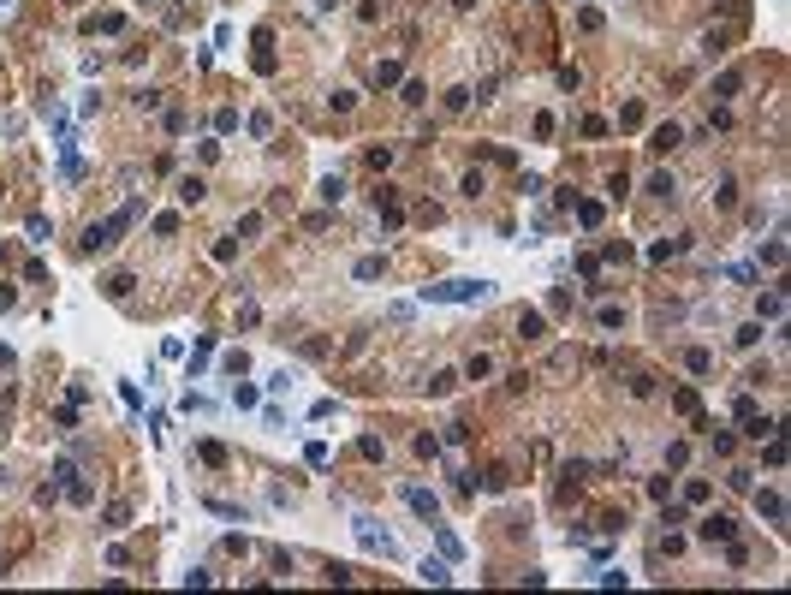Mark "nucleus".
Listing matches in <instances>:
<instances>
[{"label":"nucleus","instance_id":"nucleus-12","mask_svg":"<svg viewBox=\"0 0 791 595\" xmlns=\"http://www.w3.org/2000/svg\"><path fill=\"white\" fill-rule=\"evenodd\" d=\"M203 196H208L203 178H179V203H203Z\"/></svg>","mask_w":791,"mask_h":595},{"label":"nucleus","instance_id":"nucleus-26","mask_svg":"<svg viewBox=\"0 0 791 595\" xmlns=\"http://www.w3.org/2000/svg\"><path fill=\"white\" fill-rule=\"evenodd\" d=\"M24 226H30V238H36V244H48V232H54V226H48V221H42V214H30V221H24Z\"/></svg>","mask_w":791,"mask_h":595},{"label":"nucleus","instance_id":"nucleus-10","mask_svg":"<svg viewBox=\"0 0 791 595\" xmlns=\"http://www.w3.org/2000/svg\"><path fill=\"white\" fill-rule=\"evenodd\" d=\"M125 524H131V506H125V500H113V506L102 512V530H125Z\"/></svg>","mask_w":791,"mask_h":595},{"label":"nucleus","instance_id":"nucleus-21","mask_svg":"<svg viewBox=\"0 0 791 595\" xmlns=\"http://www.w3.org/2000/svg\"><path fill=\"white\" fill-rule=\"evenodd\" d=\"M339 196H345V178H339V173L322 178V203H339Z\"/></svg>","mask_w":791,"mask_h":595},{"label":"nucleus","instance_id":"nucleus-17","mask_svg":"<svg viewBox=\"0 0 791 595\" xmlns=\"http://www.w3.org/2000/svg\"><path fill=\"white\" fill-rule=\"evenodd\" d=\"M405 500L417 506V512H423V518H428V512H435V494H428V488H405Z\"/></svg>","mask_w":791,"mask_h":595},{"label":"nucleus","instance_id":"nucleus-15","mask_svg":"<svg viewBox=\"0 0 791 595\" xmlns=\"http://www.w3.org/2000/svg\"><path fill=\"white\" fill-rule=\"evenodd\" d=\"M387 84H399V60H381V66H375V89H387Z\"/></svg>","mask_w":791,"mask_h":595},{"label":"nucleus","instance_id":"nucleus-2","mask_svg":"<svg viewBox=\"0 0 791 595\" xmlns=\"http://www.w3.org/2000/svg\"><path fill=\"white\" fill-rule=\"evenodd\" d=\"M488 292H494L488 280H440V286H423L428 304H482Z\"/></svg>","mask_w":791,"mask_h":595},{"label":"nucleus","instance_id":"nucleus-16","mask_svg":"<svg viewBox=\"0 0 791 595\" xmlns=\"http://www.w3.org/2000/svg\"><path fill=\"white\" fill-rule=\"evenodd\" d=\"M726 95H738V72H720L714 77V102H726Z\"/></svg>","mask_w":791,"mask_h":595},{"label":"nucleus","instance_id":"nucleus-27","mask_svg":"<svg viewBox=\"0 0 791 595\" xmlns=\"http://www.w3.org/2000/svg\"><path fill=\"white\" fill-rule=\"evenodd\" d=\"M66 500H72V506H89V482H66Z\"/></svg>","mask_w":791,"mask_h":595},{"label":"nucleus","instance_id":"nucleus-20","mask_svg":"<svg viewBox=\"0 0 791 595\" xmlns=\"http://www.w3.org/2000/svg\"><path fill=\"white\" fill-rule=\"evenodd\" d=\"M684 363H690V375H708V363H714V357L702 351V345H696V351H684Z\"/></svg>","mask_w":791,"mask_h":595},{"label":"nucleus","instance_id":"nucleus-3","mask_svg":"<svg viewBox=\"0 0 791 595\" xmlns=\"http://www.w3.org/2000/svg\"><path fill=\"white\" fill-rule=\"evenodd\" d=\"M357 542H363L369 553H381V560H393V536L375 530V518H357Z\"/></svg>","mask_w":791,"mask_h":595},{"label":"nucleus","instance_id":"nucleus-18","mask_svg":"<svg viewBox=\"0 0 791 595\" xmlns=\"http://www.w3.org/2000/svg\"><path fill=\"white\" fill-rule=\"evenodd\" d=\"M381 268H387L381 256H363V262H357V280H381Z\"/></svg>","mask_w":791,"mask_h":595},{"label":"nucleus","instance_id":"nucleus-19","mask_svg":"<svg viewBox=\"0 0 791 595\" xmlns=\"http://www.w3.org/2000/svg\"><path fill=\"white\" fill-rule=\"evenodd\" d=\"M678 250H684V238H660L648 256H655V262H666V256H678Z\"/></svg>","mask_w":791,"mask_h":595},{"label":"nucleus","instance_id":"nucleus-4","mask_svg":"<svg viewBox=\"0 0 791 595\" xmlns=\"http://www.w3.org/2000/svg\"><path fill=\"white\" fill-rule=\"evenodd\" d=\"M732 530H738V524L726 518V512H708V518L696 524V536H702V542H732Z\"/></svg>","mask_w":791,"mask_h":595},{"label":"nucleus","instance_id":"nucleus-24","mask_svg":"<svg viewBox=\"0 0 791 595\" xmlns=\"http://www.w3.org/2000/svg\"><path fill=\"white\" fill-rule=\"evenodd\" d=\"M440 553H446V560H458V553H464V542H458L453 530H440Z\"/></svg>","mask_w":791,"mask_h":595},{"label":"nucleus","instance_id":"nucleus-22","mask_svg":"<svg viewBox=\"0 0 791 595\" xmlns=\"http://www.w3.org/2000/svg\"><path fill=\"white\" fill-rule=\"evenodd\" d=\"M119 24H125V18H119V12H102V18H89V30H102V36H113Z\"/></svg>","mask_w":791,"mask_h":595},{"label":"nucleus","instance_id":"nucleus-1","mask_svg":"<svg viewBox=\"0 0 791 595\" xmlns=\"http://www.w3.org/2000/svg\"><path fill=\"white\" fill-rule=\"evenodd\" d=\"M137 214H143V203L119 208L113 221H89V226H84V256H102V250H113V244H119V232H125V226H131Z\"/></svg>","mask_w":791,"mask_h":595},{"label":"nucleus","instance_id":"nucleus-5","mask_svg":"<svg viewBox=\"0 0 791 595\" xmlns=\"http://www.w3.org/2000/svg\"><path fill=\"white\" fill-rule=\"evenodd\" d=\"M762 315H767V322H779V315H785V292H779V286L756 298V322H762Z\"/></svg>","mask_w":791,"mask_h":595},{"label":"nucleus","instance_id":"nucleus-9","mask_svg":"<svg viewBox=\"0 0 791 595\" xmlns=\"http://www.w3.org/2000/svg\"><path fill=\"white\" fill-rule=\"evenodd\" d=\"M542 333H547V322H542L536 310H524V315H518V340H542Z\"/></svg>","mask_w":791,"mask_h":595},{"label":"nucleus","instance_id":"nucleus-11","mask_svg":"<svg viewBox=\"0 0 791 595\" xmlns=\"http://www.w3.org/2000/svg\"><path fill=\"white\" fill-rule=\"evenodd\" d=\"M417 578H423V583H453V571H446L440 560H423V565H417Z\"/></svg>","mask_w":791,"mask_h":595},{"label":"nucleus","instance_id":"nucleus-14","mask_svg":"<svg viewBox=\"0 0 791 595\" xmlns=\"http://www.w3.org/2000/svg\"><path fill=\"white\" fill-rule=\"evenodd\" d=\"M197 459H203V464H226V446H220V441H203V446H197Z\"/></svg>","mask_w":791,"mask_h":595},{"label":"nucleus","instance_id":"nucleus-25","mask_svg":"<svg viewBox=\"0 0 791 595\" xmlns=\"http://www.w3.org/2000/svg\"><path fill=\"white\" fill-rule=\"evenodd\" d=\"M648 191H655V196H673L678 185H673V173H655V178H648Z\"/></svg>","mask_w":791,"mask_h":595},{"label":"nucleus","instance_id":"nucleus-7","mask_svg":"<svg viewBox=\"0 0 791 595\" xmlns=\"http://www.w3.org/2000/svg\"><path fill=\"white\" fill-rule=\"evenodd\" d=\"M756 512H762L767 524H785V500H779V494H756Z\"/></svg>","mask_w":791,"mask_h":595},{"label":"nucleus","instance_id":"nucleus-6","mask_svg":"<svg viewBox=\"0 0 791 595\" xmlns=\"http://www.w3.org/2000/svg\"><path fill=\"white\" fill-rule=\"evenodd\" d=\"M678 143H684V137H678V125H660V131L648 137V149H655V155H673Z\"/></svg>","mask_w":791,"mask_h":595},{"label":"nucleus","instance_id":"nucleus-23","mask_svg":"<svg viewBox=\"0 0 791 595\" xmlns=\"http://www.w3.org/2000/svg\"><path fill=\"white\" fill-rule=\"evenodd\" d=\"M208 512H220V518H238V524H244V506H233V500H208Z\"/></svg>","mask_w":791,"mask_h":595},{"label":"nucleus","instance_id":"nucleus-13","mask_svg":"<svg viewBox=\"0 0 791 595\" xmlns=\"http://www.w3.org/2000/svg\"><path fill=\"white\" fill-rule=\"evenodd\" d=\"M488 369H494V357H488V351H476V357H470V363H464V375H470V381H482Z\"/></svg>","mask_w":791,"mask_h":595},{"label":"nucleus","instance_id":"nucleus-8","mask_svg":"<svg viewBox=\"0 0 791 595\" xmlns=\"http://www.w3.org/2000/svg\"><path fill=\"white\" fill-rule=\"evenodd\" d=\"M131 286H137L131 274H107V280H102V292L113 298V304H125V298H131Z\"/></svg>","mask_w":791,"mask_h":595}]
</instances>
